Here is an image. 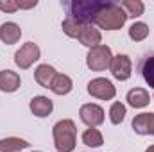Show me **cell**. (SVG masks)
<instances>
[{
    "label": "cell",
    "mask_w": 154,
    "mask_h": 152,
    "mask_svg": "<svg viewBox=\"0 0 154 152\" xmlns=\"http://www.w3.org/2000/svg\"><path fill=\"white\" fill-rule=\"evenodd\" d=\"M108 2L109 0H65L63 7L66 9V18L77 20L84 25H93Z\"/></svg>",
    "instance_id": "1"
},
{
    "label": "cell",
    "mask_w": 154,
    "mask_h": 152,
    "mask_svg": "<svg viewBox=\"0 0 154 152\" xmlns=\"http://www.w3.org/2000/svg\"><path fill=\"white\" fill-rule=\"evenodd\" d=\"M125 20H127V14H125V11L122 9V5L116 4V2H113V0H109V2L106 4V7L99 13L95 23H97L100 29L116 31V29H120V27L125 23Z\"/></svg>",
    "instance_id": "2"
},
{
    "label": "cell",
    "mask_w": 154,
    "mask_h": 152,
    "mask_svg": "<svg viewBox=\"0 0 154 152\" xmlns=\"http://www.w3.org/2000/svg\"><path fill=\"white\" fill-rule=\"evenodd\" d=\"M75 123L72 120H61L54 125V143L57 152H72L75 147Z\"/></svg>",
    "instance_id": "3"
},
{
    "label": "cell",
    "mask_w": 154,
    "mask_h": 152,
    "mask_svg": "<svg viewBox=\"0 0 154 152\" xmlns=\"http://www.w3.org/2000/svg\"><path fill=\"white\" fill-rule=\"evenodd\" d=\"M111 48L108 45H99L95 48H90L88 56H86V65L88 68H91L93 72H102L106 68H109L111 65Z\"/></svg>",
    "instance_id": "4"
},
{
    "label": "cell",
    "mask_w": 154,
    "mask_h": 152,
    "mask_svg": "<svg viewBox=\"0 0 154 152\" xmlns=\"http://www.w3.org/2000/svg\"><path fill=\"white\" fill-rule=\"evenodd\" d=\"M88 93L91 97L100 99V100H111L116 91H115V86L108 79L99 77V79H93V81L88 82Z\"/></svg>",
    "instance_id": "5"
},
{
    "label": "cell",
    "mask_w": 154,
    "mask_h": 152,
    "mask_svg": "<svg viewBox=\"0 0 154 152\" xmlns=\"http://www.w3.org/2000/svg\"><path fill=\"white\" fill-rule=\"evenodd\" d=\"M39 59V48L36 43H25L16 54H14V63L22 68V70H25V68H29L34 61H38Z\"/></svg>",
    "instance_id": "6"
},
{
    "label": "cell",
    "mask_w": 154,
    "mask_h": 152,
    "mask_svg": "<svg viewBox=\"0 0 154 152\" xmlns=\"http://www.w3.org/2000/svg\"><path fill=\"white\" fill-rule=\"evenodd\" d=\"M79 114H81V120L90 127H97L104 122V109L97 104H84Z\"/></svg>",
    "instance_id": "7"
},
{
    "label": "cell",
    "mask_w": 154,
    "mask_h": 152,
    "mask_svg": "<svg viewBox=\"0 0 154 152\" xmlns=\"http://www.w3.org/2000/svg\"><path fill=\"white\" fill-rule=\"evenodd\" d=\"M111 74L115 79L118 81H127L131 77V59L125 56V54H118L111 59Z\"/></svg>",
    "instance_id": "8"
},
{
    "label": "cell",
    "mask_w": 154,
    "mask_h": 152,
    "mask_svg": "<svg viewBox=\"0 0 154 152\" xmlns=\"http://www.w3.org/2000/svg\"><path fill=\"white\" fill-rule=\"evenodd\" d=\"M133 129L136 134H154V113L136 114L133 120Z\"/></svg>",
    "instance_id": "9"
},
{
    "label": "cell",
    "mask_w": 154,
    "mask_h": 152,
    "mask_svg": "<svg viewBox=\"0 0 154 152\" xmlns=\"http://www.w3.org/2000/svg\"><path fill=\"white\" fill-rule=\"evenodd\" d=\"M22 36V29L13 23V22H7V23H2L0 25V39L7 45H14Z\"/></svg>",
    "instance_id": "10"
},
{
    "label": "cell",
    "mask_w": 154,
    "mask_h": 152,
    "mask_svg": "<svg viewBox=\"0 0 154 152\" xmlns=\"http://www.w3.org/2000/svg\"><path fill=\"white\" fill-rule=\"evenodd\" d=\"M138 70H140V74L143 77V81H145L149 86L154 88V52L142 57V61H140V65H138Z\"/></svg>",
    "instance_id": "11"
},
{
    "label": "cell",
    "mask_w": 154,
    "mask_h": 152,
    "mask_svg": "<svg viewBox=\"0 0 154 152\" xmlns=\"http://www.w3.org/2000/svg\"><path fill=\"white\" fill-rule=\"evenodd\" d=\"M56 75H57V72L52 66H48V65H39L38 68H36V72H34L36 82H38L39 86H43V88H50L52 81L56 79Z\"/></svg>",
    "instance_id": "12"
},
{
    "label": "cell",
    "mask_w": 154,
    "mask_h": 152,
    "mask_svg": "<svg viewBox=\"0 0 154 152\" xmlns=\"http://www.w3.org/2000/svg\"><path fill=\"white\" fill-rule=\"evenodd\" d=\"M20 88V75L11 72V70H2L0 72V90L2 91H16Z\"/></svg>",
    "instance_id": "13"
},
{
    "label": "cell",
    "mask_w": 154,
    "mask_h": 152,
    "mask_svg": "<svg viewBox=\"0 0 154 152\" xmlns=\"http://www.w3.org/2000/svg\"><path fill=\"white\" fill-rule=\"evenodd\" d=\"M52 100L50 99H47V97H34L32 100H31V111L39 116V118H45V116H48V114L52 113Z\"/></svg>",
    "instance_id": "14"
},
{
    "label": "cell",
    "mask_w": 154,
    "mask_h": 152,
    "mask_svg": "<svg viewBox=\"0 0 154 152\" xmlns=\"http://www.w3.org/2000/svg\"><path fill=\"white\" fill-rule=\"evenodd\" d=\"M100 32L93 27V25H86L84 27V31L81 32V36H79V41L84 45V47H90V48H95V47H99V43H100Z\"/></svg>",
    "instance_id": "15"
},
{
    "label": "cell",
    "mask_w": 154,
    "mask_h": 152,
    "mask_svg": "<svg viewBox=\"0 0 154 152\" xmlns=\"http://www.w3.org/2000/svg\"><path fill=\"white\" fill-rule=\"evenodd\" d=\"M127 102L133 108H145L149 104V93L143 88H134L127 93Z\"/></svg>",
    "instance_id": "16"
},
{
    "label": "cell",
    "mask_w": 154,
    "mask_h": 152,
    "mask_svg": "<svg viewBox=\"0 0 154 152\" xmlns=\"http://www.w3.org/2000/svg\"><path fill=\"white\" fill-rule=\"evenodd\" d=\"M50 90L56 93V95H66L72 91V79L68 75H63V74H57L56 79L52 81V86Z\"/></svg>",
    "instance_id": "17"
},
{
    "label": "cell",
    "mask_w": 154,
    "mask_h": 152,
    "mask_svg": "<svg viewBox=\"0 0 154 152\" xmlns=\"http://www.w3.org/2000/svg\"><path fill=\"white\" fill-rule=\"evenodd\" d=\"M29 143L20 138H5L0 140V152H18L22 149H27Z\"/></svg>",
    "instance_id": "18"
},
{
    "label": "cell",
    "mask_w": 154,
    "mask_h": 152,
    "mask_svg": "<svg viewBox=\"0 0 154 152\" xmlns=\"http://www.w3.org/2000/svg\"><path fill=\"white\" fill-rule=\"evenodd\" d=\"M63 32L66 34V36H70V38H79L81 36V32L84 31V23H81V22H77V20H72V18H66L65 22H63Z\"/></svg>",
    "instance_id": "19"
},
{
    "label": "cell",
    "mask_w": 154,
    "mask_h": 152,
    "mask_svg": "<svg viewBox=\"0 0 154 152\" xmlns=\"http://www.w3.org/2000/svg\"><path fill=\"white\" fill-rule=\"evenodd\" d=\"M120 5H122V9L125 11V14L127 16H142L143 14V2H140V0H125V2H120Z\"/></svg>",
    "instance_id": "20"
},
{
    "label": "cell",
    "mask_w": 154,
    "mask_h": 152,
    "mask_svg": "<svg viewBox=\"0 0 154 152\" xmlns=\"http://www.w3.org/2000/svg\"><path fill=\"white\" fill-rule=\"evenodd\" d=\"M82 143L88 145V147H100V145L104 143V140H102V134H100L97 129L90 127V129L84 131V134H82Z\"/></svg>",
    "instance_id": "21"
},
{
    "label": "cell",
    "mask_w": 154,
    "mask_h": 152,
    "mask_svg": "<svg viewBox=\"0 0 154 152\" xmlns=\"http://www.w3.org/2000/svg\"><path fill=\"white\" fill-rule=\"evenodd\" d=\"M149 36V25L143 22H136L129 27V38L134 41H142Z\"/></svg>",
    "instance_id": "22"
},
{
    "label": "cell",
    "mask_w": 154,
    "mask_h": 152,
    "mask_svg": "<svg viewBox=\"0 0 154 152\" xmlns=\"http://www.w3.org/2000/svg\"><path fill=\"white\" fill-rule=\"evenodd\" d=\"M109 118H111V122H113L115 125L122 123L124 118H125V106L120 104V102H115V104L111 106V109H109Z\"/></svg>",
    "instance_id": "23"
},
{
    "label": "cell",
    "mask_w": 154,
    "mask_h": 152,
    "mask_svg": "<svg viewBox=\"0 0 154 152\" xmlns=\"http://www.w3.org/2000/svg\"><path fill=\"white\" fill-rule=\"evenodd\" d=\"M0 9L2 11H5V13H14L16 9H20L18 7V0H0Z\"/></svg>",
    "instance_id": "24"
},
{
    "label": "cell",
    "mask_w": 154,
    "mask_h": 152,
    "mask_svg": "<svg viewBox=\"0 0 154 152\" xmlns=\"http://www.w3.org/2000/svg\"><path fill=\"white\" fill-rule=\"evenodd\" d=\"M38 2L36 0H31V2H18V7H23V9H29V7H34Z\"/></svg>",
    "instance_id": "25"
},
{
    "label": "cell",
    "mask_w": 154,
    "mask_h": 152,
    "mask_svg": "<svg viewBox=\"0 0 154 152\" xmlns=\"http://www.w3.org/2000/svg\"><path fill=\"white\" fill-rule=\"evenodd\" d=\"M145 152H154V145H151V147H149V149H147Z\"/></svg>",
    "instance_id": "26"
}]
</instances>
